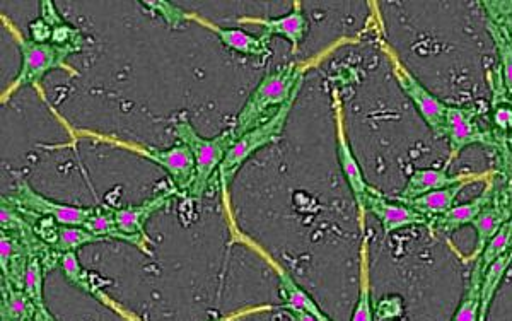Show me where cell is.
<instances>
[{
    "label": "cell",
    "instance_id": "6da1fadb",
    "mask_svg": "<svg viewBox=\"0 0 512 321\" xmlns=\"http://www.w3.org/2000/svg\"><path fill=\"white\" fill-rule=\"evenodd\" d=\"M304 72L306 65L291 62L263 77L231 125L236 137L260 127L274 117L280 108L296 100L303 86Z\"/></svg>",
    "mask_w": 512,
    "mask_h": 321
},
{
    "label": "cell",
    "instance_id": "7a4b0ae2",
    "mask_svg": "<svg viewBox=\"0 0 512 321\" xmlns=\"http://www.w3.org/2000/svg\"><path fill=\"white\" fill-rule=\"evenodd\" d=\"M175 135L178 142H183L190 147L193 158H195V166H197L195 185L188 197L192 200H202L204 193L209 188L212 176L219 171L227 152L231 151V147L234 146L238 137L234 134L233 127H229L216 137H202L193 127L192 122L188 120L187 115H181L176 120Z\"/></svg>",
    "mask_w": 512,
    "mask_h": 321
},
{
    "label": "cell",
    "instance_id": "3957f363",
    "mask_svg": "<svg viewBox=\"0 0 512 321\" xmlns=\"http://www.w3.org/2000/svg\"><path fill=\"white\" fill-rule=\"evenodd\" d=\"M296 100L287 103L284 108H280L274 117L270 118L268 122L262 123L260 127L246 132V134L239 135L231 151L227 152L226 158L222 161L221 168H219V180L224 188L229 187L233 183L234 178L238 175L239 170L243 168V164L248 159L262 151L263 147L272 146L274 142L279 141L284 129H286L287 118L291 115V110L294 108Z\"/></svg>",
    "mask_w": 512,
    "mask_h": 321
},
{
    "label": "cell",
    "instance_id": "277c9868",
    "mask_svg": "<svg viewBox=\"0 0 512 321\" xmlns=\"http://www.w3.org/2000/svg\"><path fill=\"white\" fill-rule=\"evenodd\" d=\"M446 139L449 141L451 158L449 163L460 156L466 147H490L501 152L502 163L512 171V154L506 142L495 137L492 130H483L477 122V111L468 106L448 105L446 115Z\"/></svg>",
    "mask_w": 512,
    "mask_h": 321
},
{
    "label": "cell",
    "instance_id": "5b68a950",
    "mask_svg": "<svg viewBox=\"0 0 512 321\" xmlns=\"http://www.w3.org/2000/svg\"><path fill=\"white\" fill-rule=\"evenodd\" d=\"M18 41L23 62H21L18 76L12 82L11 88L7 89L2 101H6V98L9 100L12 94L18 93L19 89L40 84L50 72L59 71V69L70 71L67 60L70 55L77 53L70 48L57 47L53 43H38L24 36H19Z\"/></svg>",
    "mask_w": 512,
    "mask_h": 321
},
{
    "label": "cell",
    "instance_id": "8992f818",
    "mask_svg": "<svg viewBox=\"0 0 512 321\" xmlns=\"http://www.w3.org/2000/svg\"><path fill=\"white\" fill-rule=\"evenodd\" d=\"M384 52L390 59L391 71L395 74L396 81L403 89V93L407 94L410 101L414 103L415 110L419 111L425 125L439 139L446 137L448 103L439 100L436 94H432L429 89L425 88L424 84L403 65L402 60L396 57V53L390 47H384Z\"/></svg>",
    "mask_w": 512,
    "mask_h": 321
},
{
    "label": "cell",
    "instance_id": "52a82bcc",
    "mask_svg": "<svg viewBox=\"0 0 512 321\" xmlns=\"http://www.w3.org/2000/svg\"><path fill=\"white\" fill-rule=\"evenodd\" d=\"M2 202L16 207L18 211L24 212V214L52 217L60 224H65V226H81V228L93 212V207L62 204V202L47 199L41 193L33 190L24 180L19 181L11 195H4Z\"/></svg>",
    "mask_w": 512,
    "mask_h": 321
},
{
    "label": "cell",
    "instance_id": "ba28073f",
    "mask_svg": "<svg viewBox=\"0 0 512 321\" xmlns=\"http://www.w3.org/2000/svg\"><path fill=\"white\" fill-rule=\"evenodd\" d=\"M134 149L151 163L158 164L159 168L169 176L171 185L178 195H187V197L190 195L197 178V166H195L193 152L187 144L178 142L168 149L152 146H135Z\"/></svg>",
    "mask_w": 512,
    "mask_h": 321
},
{
    "label": "cell",
    "instance_id": "9c48e42d",
    "mask_svg": "<svg viewBox=\"0 0 512 321\" xmlns=\"http://www.w3.org/2000/svg\"><path fill=\"white\" fill-rule=\"evenodd\" d=\"M482 6L499 55L497 72L507 93L512 94V0H485Z\"/></svg>",
    "mask_w": 512,
    "mask_h": 321
},
{
    "label": "cell",
    "instance_id": "30bf717a",
    "mask_svg": "<svg viewBox=\"0 0 512 321\" xmlns=\"http://www.w3.org/2000/svg\"><path fill=\"white\" fill-rule=\"evenodd\" d=\"M175 195H178V192L175 188H171L166 192L156 193L144 204L127 205L122 209H115V221H117L118 229L134 241L135 248H139L142 253L152 255V241L146 233L147 222L154 214L166 209Z\"/></svg>",
    "mask_w": 512,
    "mask_h": 321
},
{
    "label": "cell",
    "instance_id": "8fae6325",
    "mask_svg": "<svg viewBox=\"0 0 512 321\" xmlns=\"http://www.w3.org/2000/svg\"><path fill=\"white\" fill-rule=\"evenodd\" d=\"M512 217V176H507L506 180L499 183L495 176L494 195L489 204L483 207L482 212L478 214L477 219L472 222L473 229L477 231V245L470 257L466 260L475 262L483 248L487 246L495 233L506 224Z\"/></svg>",
    "mask_w": 512,
    "mask_h": 321
},
{
    "label": "cell",
    "instance_id": "7c38bea8",
    "mask_svg": "<svg viewBox=\"0 0 512 321\" xmlns=\"http://www.w3.org/2000/svg\"><path fill=\"white\" fill-rule=\"evenodd\" d=\"M21 214L26 217V221L30 222L36 236L43 243H47L53 251L62 253V255L64 253H77L82 246L101 243L98 236H94L93 233H89L88 229L81 228V226H65V224H60L52 217L31 216V214H24V212H21Z\"/></svg>",
    "mask_w": 512,
    "mask_h": 321
},
{
    "label": "cell",
    "instance_id": "4fadbf2b",
    "mask_svg": "<svg viewBox=\"0 0 512 321\" xmlns=\"http://www.w3.org/2000/svg\"><path fill=\"white\" fill-rule=\"evenodd\" d=\"M333 108H335V125H337L338 163H340L350 192L354 195L357 209L364 214V202H366L367 193L371 190V185L364 178L361 164L355 158L354 151L350 147L349 137L345 134L344 106H342V101L338 100L337 93H333Z\"/></svg>",
    "mask_w": 512,
    "mask_h": 321
},
{
    "label": "cell",
    "instance_id": "5bb4252c",
    "mask_svg": "<svg viewBox=\"0 0 512 321\" xmlns=\"http://www.w3.org/2000/svg\"><path fill=\"white\" fill-rule=\"evenodd\" d=\"M364 212H371L378 219L384 234L390 236L400 229L414 228V226H429V219L420 212L414 211L407 204L395 199L384 197L383 193L371 187L364 202Z\"/></svg>",
    "mask_w": 512,
    "mask_h": 321
},
{
    "label": "cell",
    "instance_id": "9a60e30c",
    "mask_svg": "<svg viewBox=\"0 0 512 321\" xmlns=\"http://www.w3.org/2000/svg\"><path fill=\"white\" fill-rule=\"evenodd\" d=\"M238 23L262 26L263 35H267L268 38H272V36L286 38L292 45V53L299 52V47H301V43L308 35L309 30L308 18H306L299 0L292 4L291 11L284 14V16H280V18H238Z\"/></svg>",
    "mask_w": 512,
    "mask_h": 321
},
{
    "label": "cell",
    "instance_id": "2e32d148",
    "mask_svg": "<svg viewBox=\"0 0 512 321\" xmlns=\"http://www.w3.org/2000/svg\"><path fill=\"white\" fill-rule=\"evenodd\" d=\"M495 175H490L485 183L482 192L478 193L475 199L466 202V204H456L451 211L443 216L432 217L429 221V231L436 234H451L465 226H472V222L477 219L478 214L482 212L483 207L489 204L492 195H494Z\"/></svg>",
    "mask_w": 512,
    "mask_h": 321
},
{
    "label": "cell",
    "instance_id": "e0dca14e",
    "mask_svg": "<svg viewBox=\"0 0 512 321\" xmlns=\"http://www.w3.org/2000/svg\"><path fill=\"white\" fill-rule=\"evenodd\" d=\"M490 175H477V173H466V175H449L446 170H436V168H420L415 170L412 176L408 178L407 185L402 192L396 195L398 202H407L417 197H422L425 193L436 192L441 188L453 187L463 181H478L482 178H489Z\"/></svg>",
    "mask_w": 512,
    "mask_h": 321
},
{
    "label": "cell",
    "instance_id": "ac0fdd59",
    "mask_svg": "<svg viewBox=\"0 0 512 321\" xmlns=\"http://www.w3.org/2000/svg\"><path fill=\"white\" fill-rule=\"evenodd\" d=\"M188 19H195L197 23L212 31L222 41V45L233 52L241 53L245 57H258V59L270 55V38L263 33L260 36H255L238 30V28H222V26L209 23L205 19L197 18L193 14H188Z\"/></svg>",
    "mask_w": 512,
    "mask_h": 321
},
{
    "label": "cell",
    "instance_id": "d6986e66",
    "mask_svg": "<svg viewBox=\"0 0 512 321\" xmlns=\"http://www.w3.org/2000/svg\"><path fill=\"white\" fill-rule=\"evenodd\" d=\"M274 265L277 277H279V292L282 298L280 308L286 311H304L309 315L315 316L318 321H333L330 316L326 315L325 311L321 310L320 304L316 303L315 299L309 296L308 292L304 291L303 287L299 286L291 274H287L286 270L280 269L277 263L272 262Z\"/></svg>",
    "mask_w": 512,
    "mask_h": 321
},
{
    "label": "cell",
    "instance_id": "ffe728a7",
    "mask_svg": "<svg viewBox=\"0 0 512 321\" xmlns=\"http://www.w3.org/2000/svg\"><path fill=\"white\" fill-rule=\"evenodd\" d=\"M40 18L52 30V40H50V43H53V45L70 48V50H74L77 53L82 52L86 45H88V38L62 18V14L57 11V7H55L52 0H41Z\"/></svg>",
    "mask_w": 512,
    "mask_h": 321
},
{
    "label": "cell",
    "instance_id": "44dd1931",
    "mask_svg": "<svg viewBox=\"0 0 512 321\" xmlns=\"http://www.w3.org/2000/svg\"><path fill=\"white\" fill-rule=\"evenodd\" d=\"M490 88H492V103H490V120H492V132L502 142L512 139V94L502 84L499 72L494 71L489 76Z\"/></svg>",
    "mask_w": 512,
    "mask_h": 321
},
{
    "label": "cell",
    "instance_id": "7402d4cb",
    "mask_svg": "<svg viewBox=\"0 0 512 321\" xmlns=\"http://www.w3.org/2000/svg\"><path fill=\"white\" fill-rule=\"evenodd\" d=\"M473 180L463 181L453 187L441 188L436 192L425 193L422 197H417L414 200H407L402 204H407L408 207H412L414 211L420 212L422 216L427 217L431 221L432 217L443 216L446 212L451 211L456 200L460 197L461 192L465 190L468 185H472Z\"/></svg>",
    "mask_w": 512,
    "mask_h": 321
},
{
    "label": "cell",
    "instance_id": "603a6c76",
    "mask_svg": "<svg viewBox=\"0 0 512 321\" xmlns=\"http://www.w3.org/2000/svg\"><path fill=\"white\" fill-rule=\"evenodd\" d=\"M0 315L2 321L36 320L38 310L30 296L7 281L0 282Z\"/></svg>",
    "mask_w": 512,
    "mask_h": 321
},
{
    "label": "cell",
    "instance_id": "cb8c5ba5",
    "mask_svg": "<svg viewBox=\"0 0 512 321\" xmlns=\"http://www.w3.org/2000/svg\"><path fill=\"white\" fill-rule=\"evenodd\" d=\"M59 270L64 274L70 286L76 287L84 294L93 296L94 299H98L99 303L111 304L110 299L106 298L105 292H101L96 281H93V275L82 267L77 253H64L60 258Z\"/></svg>",
    "mask_w": 512,
    "mask_h": 321
},
{
    "label": "cell",
    "instance_id": "d4e9b609",
    "mask_svg": "<svg viewBox=\"0 0 512 321\" xmlns=\"http://www.w3.org/2000/svg\"><path fill=\"white\" fill-rule=\"evenodd\" d=\"M512 267V251L497 258L494 262L490 263L487 269L483 270L482 275V289H480V296H482V308H480V321H487L489 316L490 306L494 303L495 294L499 291L504 277H506L507 270Z\"/></svg>",
    "mask_w": 512,
    "mask_h": 321
},
{
    "label": "cell",
    "instance_id": "484cf974",
    "mask_svg": "<svg viewBox=\"0 0 512 321\" xmlns=\"http://www.w3.org/2000/svg\"><path fill=\"white\" fill-rule=\"evenodd\" d=\"M82 228L88 229L89 233L98 236L101 241H122V243L134 246V241L118 229L117 221H115V209H108L101 205L93 207L91 216L88 217V221Z\"/></svg>",
    "mask_w": 512,
    "mask_h": 321
},
{
    "label": "cell",
    "instance_id": "4316f807",
    "mask_svg": "<svg viewBox=\"0 0 512 321\" xmlns=\"http://www.w3.org/2000/svg\"><path fill=\"white\" fill-rule=\"evenodd\" d=\"M482 270L473 265L470 279L466 282L465 294L458 304V310L454 313L451 321H480V308H482Z\"/></svg>",
    "mask_w": 512,
    "mask_h": 321
},
{
    "label": "cell",
    "instance_id": "83f0119b",
    "mask_svg": "<svg viewBox=\"0 0 512 321\" xmlns=\"http://www.w3.org/2000/svg\"><path fill=\"white\" fill-rule=\"evenodd\" d=\"M350 321H374L373 294H371V281H369V255H367V241L362 243L359 298H357V303H355L354 313H352Z\"/></svg>",
    "mask_w": 512,
    "mask_h": 321
},
{
    "label": "cell",
    "instance_id": "f1b7e54d",
    "mask_svg": "<svg viewBox=\"0 0 512 321\" xmlns=\"http://www.w3.org/2000/svg\"><path fill=\"white\" fill-rule=\"evenodd\" d=\"M509 251H512V217L495 233L494 238L483 248L480 257L473 262V265L483 272L489 267L490 263L502 257V255H506Z\"/></svg>",
    "mask_w": 512,
    "mask_h": 321
},
{
    "label": "cell",
    "instance_id": "f546056e",
    "mask_svg": "<svg viewBox=\"0 0 512 321\" xmlns=\"http://www.w3.org/2000/svg\"><path fill=\"white\" fill-rule=\"evenodd\" d=\"M405 316V299L400 294H388L374 304V321H400Z\"/></svg>",
    "mask_w": 512,
    "mask_h": 321
},
{
    "label": "cell",
    "instance_id": "4dcf8cb0",
    "mask_svg": "<svg viewBox=\"0 0 512 321\" xmlns=\"http://www.w3.org/2000/svg\"><path fill=\"white\" fill-rule=\"evenodd\" d=\"M256 310H245V311H239V313H233V315H227V316H217V318H212V320L209 321H236L241 320L243 316H248L250 313H255Z\"/></svg>",
    "mask_w": 512,
    "mask_h": 321
},
{
    "label": "cell",
    "instance_id": "1f68e13d",
    "mask_svg": "<svg viewBox=\"0 0 512 321\" xmlns=\"http://www.w3.org/2000/svg\"><path fill=\"white\" fill-rule=\"evenodd\" d=\"M292 321H318L315 316L304 313V311H287Z\"/></svg>",
    "mask_w": 512,
    "mask_h": 321
},
{
    "label": "cell",
    "instance_id": "d6a6232c",
    "mask_svg": "<svg viewBox=\"0 0 512 321\" xmlns=\"http://www.w3.org/2000/svg\"><path fill=\"white\" fill-rule=\"evenodd\" d=\"M507 147H509V151H511L512 154V139H509V141H507Z\"/></svg>",
    "mask_w": 512,
    "mask_h": 321
},
{
    "label": "cell",
    "instance_id": "836d02e7",
    "mask_svg": "<svg viewBox=\"0 0 512 321\" xmlns=\"http://www.w3.org/2000/svg\"><path fill=\"white\" fill-rule=\"evenodd\" d=\"M24 321H36V320H24Z\"/></svg>",
    "mask_w": 512,
    "mask_h": 321
}]
</instances>
